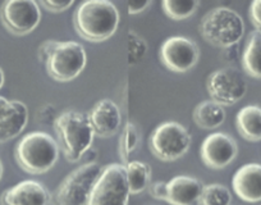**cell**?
I'll use <instances>...</instances> for the list:
<instances>
[{
	"instance_id": "52a82bcc",
	"label": "cell",
	"mask_w": 261,
	"mask_h": 205,
	"mask_svg": "<svg viewBox=\"0 0 261 205\" xmlns=\"http://www.w3.org/2000/svg\"><path fill=\"white\" fill-rule=\"evenodd\" d=\"M129 195L125 166L113 163L102 168L87 205H128Z\"/></svg>"
},
{
	"instance_id": "4316f807",
	"label": "cell",
	"mask_w": 261,
	"mask_h": 205,
	"mask_svg": "<svg viewBox=\"0 0 261 205\" xmlns=\"http://www.w3.org/2000/svg\"><path fill=\"white\" fill-rule=\"evenodd\" d=\"M150 195L156 200H167L168 196V182L156 181L150 185Z\"/></svg>"
},
{
	"instance_id": "d6986e66",
	"label": "cell",
	"mask_w": 261,
	"mask_h": 205,
	"mask_svg": "<svg viewBox=\"0 0 261 205\" xmlns=\"http://www.w3.org/2000/svg\"><path fill=\"white\" fill-rule=\"evenodd\" d=\"M225 117L224 107L212 99L199 102L192 113L195 123L204 130L218 129L224 123Z\"/></svg>"
},
{
	"instance_id": "5bb4252c",
	"label": "cell",
	"mask_w": 261,
	"mask_h": 205,
	"mask_svg": "<svg viewBox=\"0 0 261 205\" xmlns=\"http://www.w3.org/2000/svg\"><path fill=\"white\" fill-rule=\"evenodd\" d=\"M95 135L100 137L114 136L120 129L122 113L114 100L101 99L94 104L87 114Z\"/></svg>"
},
{
	"instance_id": "1f68e13d",
	"label": "cell",
	"mask_w": 261,
	"mask_h": 205,
	"mask_svg": "<svg viewBox=\"0 0 261 205\" xmlns=\"http://www.w3.org/2000/svg\"><path fill=\"white\" fill-rule=\"evenodd\" d=\"M3 173H4V167H3V163H2V161H0V180H2V177H3Z\"/></svg>"
},
{
	"instance_id": "4dcf8cb0",
	"label": "cell",
	"mask_w": 261,
	"mask_h": 205,
	"mask_svg": "<svg viewBox=\"0 0 261 205\" xmlns=\"http://www.w3.org/2000/svg\"><path fill=\"white\" fill-rule=\"evenodd\" d=\"M4 80H6V77H4V72H3V69L0 68V89L3 87Z\"/></svg>"
},
{
	"instance_id": "83f0119b",
	"label": "cell",
	"mask_w": 261,
	"mask_h": 205,
	"mask_svg": "<svg viewBox=\"0 0 261 205\" xmlns=\"http://www.w3.org/2000/svg\"><path fill=\"white\" fill-rule=\"evenodd\" d=\"M248 14H250V19L253 26L256 27V30L261 31V0H253L250 4Z\"/></svg>"
},
{
	"instance_id": "8992f818",
	"label": "cell",
	"mask_w": 261,
	"mask_h": 205,
	"mask_svg": "<svg viewBox=\"0 0 261 205\" xmlns=\"http://www.w3.org/2000/svg\"><path fill=\"white\" fill-rule=\"evenodd\" d=\"M87 63L86 50L77 41H58L45 62L46 72L58 82H68L82 73Z\"/></svg>"
},
{
	"instance_id": "30bf717a",
	"label": "cell",
	"mask_w": 261,
	"mask_h": 205,
	"mask_svg": "<svg viewBox=\"0 0 261 205\" xmlns=\"http://www.w3.org/2000/svg\"><path fill=\"white\" fill-rule=\"evenodd\" d=\"M206 89L212 100L220 106H233L247 92V82L234 67H223L209 74Z\"/></svg>"
},
{
	"instance_id": "5b68a950",
	"label": "cell",
	"mask_w": 261,
	"mask_h": 205,
	"mask_svg": "<svg viewBox=\"0 0 261 205\" xmlns=\"http://www.w3.org/2000/svg\"><path fill=\"white\" fill-rule=\"evenodd\" d=\"M101 171L97 163H84L72 171L55 190L54 205H87Z\"/></svg>"
},
{
	"instance_id": "ac0fdd59",
	"label": "cell",
	"mask_w": 261,
	"mask_h": 205,
	"mask_svg": "<svg viewBox=\"0 0 261 205\" xmlns=\"http://www.w3.org/2000/svg\"><path fill=\"white\" fill-rule=\"evenodd\" d=\"M237 131L245 140L251 142L261 140V107L246 106L236 117Z\"/></svg>"
},
{
	"instance_id": "6da1fadb",
	"label": "cell",
	"mask_w": 261,
	"mask_h": 205,
	"mask_svg": "<svg viewBox=\"0 0 261 205\" xmlns=\"http://www.w3.org/2000/svg\"><path fill=\"white\" fill-rule=\"evenodd\" d=\"M119 11L109 0H87L77 7L73 26L84 40L101 42L112 37L119 26Z\"/></svg>"
},
{
	"instance_id": "3957f363",
	"label": "cell",
	"mask_w": 261,
	"mask_h": 205,
	"mask_svg": "<svg viewBox=\"0 0 261 205\" xmlns=\"http://www.w3.org/2000/svg\"><path fill=\"white\" fill-rule=\"evenodd\" d=\"M59 145L51 135L34 131L22 137L16 146V161L30 174L49 172L59 159Z\"/></svg>"
},
{
	"instance_id": "277c9868",
	"label": "cell",
	"mask_w": 261,
	"mask_h": 205,
	"mask_svg": "<svg viewBox=\"0 0 261 205\" xmlns=\"http://www.w3.org/2000/svg\"><path fill=\"white\" fill-rule=\"evenodd\" d=\"M199 30L205 41L225 49L238 45L245 35V22L234 9L217 7L202 17Z\"/></svg>"
},
{
	"instance_id": "ba28073f",
	"label": "cell",
	"mask_w": 261,
	"mask_h": 205,
	"mask_svg": "<svg viewBox=\"0 0 261 205\" xmlns=\"http://www.w3.org/2000/svg\"><path fill=\"white\" fill-rule=\"evenodd\" d=\"M150 150L163 162L182 158L191 146V135L183 124L174 121L163 122L152 131L149 140Z\"/></svg>"
},
{
	"instance_id": "9a60e30c",
	"label": "cell",
	"mask_w": 261,
	"mask_h": 205,
	"mask_svg": "<svg viewBox=\"0 0 261 205\" xmlns=\"http://www.w3.org/2000/svg\"><path fill=\"white\" fill-rule=\"evenodd\" d=\"M49 192L41 182L26 180L6 190L0 197L2 205H47Z\"/></svg>"
},
{
	"instance_id": "d4e9b609",
	"label": "cell",
	"mask_w": 261,
	"mask_h": 205,
	"mask_svg": "<svg viewBox=\"0 0 261 205\" xmlns=\"http://www.w3.org/2000/svg\"><path fill=\"white\" fill-rule=\"evenodd\" d=\"M127 50L128 62L129 64H136L141 61L147 52V44L142 36H140L136 31L130 30L127 36Z\"/></svg>"
},
{
	"instance_id": "7a4b0ae2",
	"label": "cell",
	"mask_w": 261,
	"mask_h": 205,
	"mask_svg": "<svg viewBox=\"0 0 261 205\" xmlns=\"http://www.w3.org/2000/svg\"><path fill=\"white\" fill-rule=\"evenodd\" d=\"M57 142L69 163H77L92 147L95 132L87 116L74 109L58 114L54 121Z\"/></svg>"
},
{
	"instance_id": "2e32d148",
	"label": "cell",
	"mask_w": 261,
	"mask_h": 205,
	"mask_svg": "<svg viewBox=\"0 0 261 205\" xmlns=\"http://www.w3.org/2000/svg\"><path fill=\"white\" fill-rule=\"evenodd\" d=\"M233 191L246 202L261 201V164L247 163L241 167L232 178Z\"/></svg>"
},
{
	"instance_id": "ffe728a7",
	"label": "cell",
	"mask_w": 261,
	"mask_h": 205,
	"mask_svg": "<svg viewBox=\"0 0 261 205\" xmlns=\"http://www.w3.org/2000/svg\"><path fill=\"white\" fill-rule=\"evenodd\" d=\"M243 71L253 79H261V31L255 30L247 37L242 53Z\"/></svg>"
},
{
	"instance_id": "cb8c5ba5",
	"label": "cell",
	"mask_w": 261,
	"mask_h": 205,
	"mask_svg": "<svg viewBox=\"0 0 261 205\" xmlns=\"http://www.w3.org/2000/svg\"><path fill=\"white\" fill-rule=\"evenodd\" d=\"M139 131H137L136 126L134 123L128 122L122 130V134L119 136V147H118V151H119V157L122 159V164H127L128 158H129L130 152L134 151L137 147L139 144Z\"/></svg>"
},
{
	"instance_id": "f546056e",
	"label": "cell",
	"mask_w": 261,
	"mask_h": 205,
	"mask_svg": "<svg viewBox=\"0 0 261 205\" xmlns=\"http://www.w3.org/2000/svg\"><path fill=\"white\" fill-rule=\"evenodd\" d=\"M151 6L150 0H142V2H129L127 4V11L129 14H139L141 12L146 11Z\"/></svg>"
},
{
	"instance_id": "f1b7e54d",
	"label": "cell",
	"mask_w": 261,
	"mask_h": 205,
	"mask_svg": "<svg viewBox=\"0 0 261 205\" xmlns=\"http://www.w3.org/2000/svg\"><path fill=\"white\" fill-rule=\"evenodd\" d=\"M57 42V40H46V41H44L40 45L39 49H37V57H39L40 62H42V63L46 62V59L49 58L50 53H51L53 49L55 47Z\"/></svg>"
},
{
	"instance_id": "9c48e42d",
	"label": "cell",
	"mask_w": 261,
	"mask_h": 205,
	"mask_svg": "<svg viewBox=\"0 0 261 205\" xmlns=\"http://www.w3.org/2000/svg\"><path fill=\"white\" fill-rule=\"evenodd\" d=\"M0 21L17 36L31 34L41 21L40 4L35 0H7L0 7Z\"/></svg>"
},
{
	"instance_id": "44dd1931",
	"label": "cell",
	"mask_w": 261,
	"mask_h": 205,
	"mask_svg": "<svg viewBox=\"0 0 261 205\" xmlns=\"http://www.w3.org/2000/svg\"><path fill=\"white\" fill-rule=\"evenodd\" d=\"M127 181L129 186L130 195L141 194L151 181V167L141 161H129L125 164Z\"/></svg>"
},
{
	"instance_id": "484cf974",
	"label": "cell",
	"mask_w": 261,
	"mask_h": 205,
	"mask_svg": "<svg viewBox=\"0 0 261 205\" xmlns=\"http://www.w3.org/2000/svg\"><path fill=\"white\" fill-rule=\"evenodd\" d=\"M73 0H41L40 6L44 7L46 11L53 12V13H59V12H64L67 9L71 8L73 6Z\"/></svg>"
},
{
	"instance_id": "e0dca14e",
	"label": "cell",
	"mask_w": 261,
	"mask_h": 205,
	"mask_svg": "<svg viewBox=\"0 0 261 205\" xmlns=\"http://www.w3.org/2000/svg\"><path fill=\"white\" fill-rule=\"evenodd\" d=\"M202 184L195 177L175 176L168 181V196L170 205H192L197 202L202 191Z\"/></svg>"
},
{
	"instance_id": "4fadbf2b",
	"label": "cell",
	"mask_w": 261,
	"mask_h": 205,
	"mask_svg": "<svg viewBox=\"0 0 261 205\" xmlns=\"http://www.w3.org/2000/svg\"><path fill=\"white\" fill-rule=\"evenodd\" d=\"M29 123V108L19 100L0 96V144L23 132Z\"/></svg>"
},
{
	"instance_id": "7c38bea8",
	"label": "cell",
	"mask_w": 261,
	"mask_h": 205,
	"mask_svg": "<svg viewBox=\"0 0 261 205\" xmlns=\"http://www.w3.org/2000/svg\"><path fill=\"white\" fill-rule=\"evenodd\" d=\"M238 154L236 140L224 132H214L202 141L200 156L205 166L213 169H223L229 166Z\"/></svg>"
},
{
	"instance_id": "8fae6325",
	"label": "cell",
	"mask_w": 261,
	"mask_h": 205,
	"mask_svg": "<svg viewBox=\"0 0 261 205\" xmlns=\"http://www.w3.org/2000/svg\"><path fill=\"white\" fill-rule=\"evenodd\" d=\"M159 57L169 71L186 73L199 62L200 49L199 45L188 37L172 36L162 44Z\"/></svg>"
},
{
	"instance_id": "7402d4cb",
	"label": "cell",
	"mask_w": 261,
	"mask_h": 205,
	"mask_svg": "<svg viewBox=\"0 0 261 205\" xmlns=\"http://www.w3.org/2000/svg\"><path fill=\"white\" fill-rule=\"evenodd\" d=\"M200 7L199 0H164L162 8L169 18L182 21L192 16Z\"/></svg>"
},
{
	"instance_id": "603a6c76",
	"label": "cell",
	"mask_w": 261,
	"mask_h": 205,
	"mask_svg": "<svg viewBox=\"0 0 261 205\" xmlns=\"http://www.w3.org/2000/svg\"><path fill=\"white\" fill-rule=\"evenodd\" d=\"M232 194L222 184H209L202 187L197 204L199 205H230Z\"/></svg>"
}]
</instances>
